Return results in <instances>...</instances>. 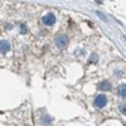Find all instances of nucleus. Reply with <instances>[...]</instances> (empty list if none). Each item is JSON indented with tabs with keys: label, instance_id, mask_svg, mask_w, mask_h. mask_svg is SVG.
<instances>
[{
	"label": "nucleus",
	"instance_id": "nucleus-1",
	"mask_svg": "<svg viewBox=\"0 0 126 126\" xmlns=\"http://www.w3.org/2000/svg\"><path fill=\"white\" fill-rule=\"evenodd\" d=\"M56 44L59 49H64L68 46V37L66 34H59L56 38Z\"/></svg>",
	"mask_w": 126,
	"mask_h": 126
},
{
	"label": "nucleus",
	"instance_id": "nucleus-2",
	"mask_svg": "<svg viewBox=\"0 0 126 126\" xmlns=\"http://www.w3.org/2000/svg\"><path fill=\"white\" fill-rule=\"evenodd\" d=\"M106 103H107V96H106V94H103V93L97 94L96 98H94V106L98 107V109L105 107V106H106Z\"/></svg>",
	"mask_w": 126,
	"mask_h": 126
},
{
	"label": "nucleus",
	"instance_id": "nucleus-3",
	"mask_svg": "<svg viewBox=\"0 0 126 126\" xmlns=\"http://www.w3.org/2000/svg\"><path fill=\"white\" fill-rule=\"evenodd\" d=\"M42 22H43L47 27L54 25V23H56V15L53 13H48V14H46L43 18H42Z\"/></svg>",
	"mask_w": 126,
	"mask_h": 126
},
{
	"label": "nucleus",
	"instance_id": "nucleus-4",
	"mask_svg": "<svg viewBox=\"0 0 126 126\" xmlns=\"http://www.w3.org/2000/svg\"><path fill=\"white\" fill-rule=\"evenodd\" d=\"M10 49V44L8 40H0V53H6Z\"/></svg>",
	"mask_w": 126,
	"mask_h": 126
},
{
	"label": "nucleus",
	"instance_id": "nucleus-5",
	"mask_svg": "<svg viewBox=\"0 0 126 126\" xmlns=\"http://www.w3.org/2000/svg\"><path fill=\"white\" fill-rule=\"evenodd\" d=\"M98 88L101 90V91H110L111 90V83L109 82V81H102L100 85H98Z\"/></svg>",
	"mask_w": 126,
	"mask_h": 126
},
{
	"label": "nucleus",
	"instance_id": "nucleus-6",
	"mask_svg": "<svg viewBox=\"0 0 126 126\" xmlns=\"http://www.w3.org/2000/svg\"><path fill=\"white\" fill-rule=\"evenodd\" d=\"M119 96L124 97V98L126 96V85H125V83H121V85L119 86Z\"/></svg>",
	"mask_w": 126,
	"mask_h": 126
},
{
	"label": "nucleus",
	"instance_id": "nucleus-7",
	"mask_svg": "<svg viewBox=\"0 0 126 126\" xmlns=\"http://www.w3.org/2000/svg\"><path fill=\"white\" fill-rule=\"evenodd\" d=\"M50 122H52V119L48 116V115H44V116L42 117V124H43V125L48 126V125H50Z\"/></svg>",
	"mask_w": 126,
	"mask_h": 126
},
{
	"label": "nucleus",
	"instance_id": "nucleus-8",
	"mask_svg": "<svg viewBox=\"0 0 126 126\" xmlns=\"http://www.w3.org/2000/svg\"><path fill=\"white\" fill-rule=\"evenodd\" d=\"M98 61V56L96 54V53H93L92 56H91V58H90V62L92 63V62H97Z\"/></svg>",
	"mask_w": 126,
	"mask_h": 126
},
{
	"label": "nucleus",
	"instance_id": "nucleus-9",
	"mask_svg": "<svg viewBox=\"0 0 126 126\" xmlns=\"http://www.w3.org/2000/svg\"><path fill=\"white\" fill-rule=\"evenodd\" d=\"M20 30H22V33H23V34H25L27 32H28L27 25H25V24H20Z\"/></svg>",
	"mask_w": 126,
	"mask_h": 126
},
{
	"label": "nucleus",
	"instance_id": "nucleus-10",
	"mask_svg": "<svg viewBox=\"0 0 126 126\" xmlns=\"http://www.w3.org/2000/svg\"><path fill=\"white\" fill-rule=\"evenodd\" d=\"M120 111L125 115V112H126V109H125V105H120Z\"/></svg>",
	"mask_w": 126,
	"mask_h": 126
},
{
	"label": "nucleus",
	"instance_id": "nucleus-11",
	"mask_svg": "<svg viewBox=\"0 0 126 126\" xmlns=\"http://www.w3.org/2000/svg\"><path fill=\"white\" fill-rule=\"evenodd\" d=\"M96 14H97V15H98V16H100L101 19H103V20H106V16H105V15H103L102 13H100V12H97Z\"/></svg>",
	"mask_w": 126,
	"mask_h": 126
}]
</instances>
